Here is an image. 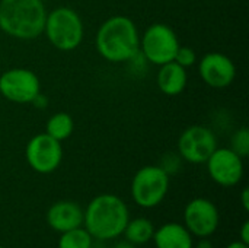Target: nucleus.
Instances as JSON below:
<instances>
[{
	"mask_svg": "<svg viewBox=\"0 0 249 248\" xmlns=\"http://www.w3.org/2000/svg\"><path fill=\"white\" fill-rule=\"evenodd\" d=\"M0 248H4V247H1V246H0Z\"/></svg>",
	"mask_w": 249,
	"mask_h": 248,
	"instance_id": "obj_28",
	"label": "nucleus"
},
{
	"mask_svg": "<svg viewBox=\"0 0 249 248\" xmlns=\"http://www.w3.org/2000/svg\"><path fill=\"white\" fill-rule=\"evenodd\" d=\"M206 165L210 178L220 187H235L244 178V158L235 153L231 148L217 146L206 161Z\"/></svg>",
	"mask_w": 249,
	"mask_h": 248,
	"instance_id": "obj_10",
	"label": "nucleus"
},
{
	"mask_svg": "<svg viewBox=\"0 0 249 248\" xmlns=\"http://www.w3.org/2000/svg\"><path fill=\"white\" fill-rule=\"evenodd\" d=\"M197 67L201 80L214 89H225L231 86L236 77V66L233 60L219 51L204 54L197 60Z\"/></svg>",
	"mask_w": 249,
	"mask_h": 248,
	"instance_id": "obj_12",
	"label": "nucleus"
},
{
	"mask_svg": "<svg viewBox=\"0 0 249 248\" xmlns=\"http://www.w3.org/2000/svg\"><path fill=\"white\" fill-rule=\"evenodd\" d=\"M58 248H92L93 238L92 235L82 227L61 232L58 238Z\"/></svg>",
	"mask_w": 249,
	"mask_h": 248,
	"instance_id": "obj_18",
	"label": "nucleus"
},
{
	"mask_svg": "<svg viewBox=\"0 0 249 248\" xmlns=\"http://www.w3.org/2000/svg\"><path fill=\"white\" fill-rule=\"evenodd\" d=\"M98 54L109 63H127L140 48V32L136 22L125 15H114L104 20L95 37Z\"/></svg>",
	"mask_w": 249,
	"mask_h": 248,
	"instance_id": "obj_1",
	"label": "nucleus"
},
{
	"mask_svg": "<svg viewBox=\"0 0 249 248\" xmlns=\"http://www.w3.org/2000/svg\"><path fill=\"white\" fill-rule=\"evenodd\" d=\"M42 34L54 48L69 53L74 51L82 44L85 25L74 9L69 6H58L47 12Z\"/></svg>",
	"mask_w": 249,
	"mask_h": 248,
	"instance_id": "obj_4",
	"label": "nucleus"
},
{
	"mask_svg": "<svg viewBox=\"0 0 249 248\" xmlns=\"http://www.w3.org/2000/svg\"><path fill=\"white\" fill-rule=\"evenodd\" d=\"M112 248H136V246H133L128 241H118Z\"/></svg>",
	"mask_w": 249,
	"mask_h": 248,
	"instance_id": "obj_27",
	"label": "nucleus"
},
{
	"mask_svg": "<svg viewBox=\"0 0 249 248\" xmlns=\"http://www.w3.org/2000/svg\"><path fill=\"white\" fill-rule=\"evenodd\" d=\"M197 60H198V57H197V53L194 51V48L187 47V45H179V48L175 54V58H174V61H177L179 66H182L185 69L197 64Z\"/></svg>",
	"mask_w": 249,
	"mask_h": 248,
	"instance_id": "obj_21",
	"label": "nucleus"
},
{
	"mask_svg": "<svg viewBox=\"0 0 249 248\" xmlns=\"http://www.w3.org/2000/svg\"><path fill=\"white\" fill-rule=\"evenodd\" d=\"M128 221L130 210L117 194H98L83 210L85 229L98 241H111L121 237Z\"/></svg>",
	"mask_w": 249,
	"mask_h": 248,
	"instance_id": "obj_2",
	"label": "nucleus"
},
{
	"mask_svg": "<svg viewBox=\"0 0 249 248\" xmlns=\"http://www.w3.org/2000/svg\"><path fill=\"white\" fill-rule=\"evenodd\" d=\"M239 241H242V243H245V244H248L249 246V222L248 221H245V222L242 224L241 229H239Z\"/></svg>",
	"mask_w": 249,
	"mask_h": 248,
	"instance_id": "obj_23",
	"label": "nucleus"
},
{
	"mask_svg": "<svg viewBox=\"0 0 249 248\" xmlns=\"http://www.w3.org/2000/svg\"><path fill=\"white\" fill-rule=\"evenodd\" d=\"M159 167L171 177L174 174H177L181 167H182V158L178 155V152H169V153H165L160 159V164Z\"/></svg>",
	"mask_w": 249,
	"mask_h": 248,
	"instance_id": "obj_20",
	"label": "nucleus"
},
{
	"mask_svg": "<svg viewBox=\"0 0 249 248\" xmlns=\"http://www.w3.org/2000/svg\"><path fill=\"white\" fill-rule=\"evenodd\" d=\"M123 234L125 237V241L131 243L133 246H143L152 241L155 234V227L146 218H134L127 222Z\"/></svg>",
	"mask_w": 249,
	"mask_h": 248,
	"instance_id": "obj_16",
	"label": "nucleus"
},
{
	"mask_svg": "<svg viewBox=\"0 0 249 248\" xmlns=\"http://www.w3.org/2000/svg\"><path fill=\"white\" fill-rule=\"evenodd\" d=\"M220 224V213L217 206L204 197H196L184 209V227L193 237L209 238Z\"/></svg>",
	"mask_w": 249,
	"mask_h": 248,
	"instance_id": "obj_11",
	"label": "nucleus"
},
{
	"mask_svg": "<svg viewBox=\"0 0 249 248\" xmlns=\"http://www.w3.org/2000/svg\"><path fill=\"white\" fill-rule=\"evenodd\" d=\"M47 7L42 0H0V31L20 41L42 35Z\"/></svg>",
	"mask_w": 249,
	"mask_h": 248,
	"instance_id": "obj_3",
	"label": "nucleus"
},
{
	"mask_svg": "<svg viewBox=\"0 0 249 248\" xmlns=\"http://www.w3.org/2000/svg\"><path fill=\"white\" fill-rule=\"evenodd\" d=\"M193 248H214V246L209 238H200V241L196 246H193Z\"/></svg>",
	"mask_w": 249,
	"mask_h": 248,
	"instance_id": "obj_25",
	"label": "nucleus"
},
{
	"mask_svg": "<svg viewBox=\"0 0 249 248\" xmlns=\"http://www.w3.org/2000/svg\"><path fill=\"white\" fill-rule=\"evenodd\" d=\"M169 190V175L159 165L142 167L131 180V197L143 209L159 206Z\"/></svg>",
	"mask_w": 249,
	"mask_h": 248,
	"instance_id": "obj_6",
	"label": "nucleus"
},
{
	"mask_svg": "<svg viewBox=\"0 0 249 248\" xmlns=\"http://www.w3.org/2000/svg\"><path fill=\"white\" fill-rule=\"evenodd\" d=\"M241 203L245 212H249V190L245 187L241 193Z\"/></svg>",
	"mask_w": 249,
	"mask_h": 248,
	"instance_id": "obj_24",
	"label": "nucleus"
},
{
	"mask_svg": "<svg viewBox=\"0 0 249 248\" xmlns=\"http://www.w3.org/2000/svg\"><path fill=\"white\" fill-rule=\"evenodd\" d=\"M47 224L51 229L61 234L83 225V209L71 200H60L47 210Z\"/></svg>",
	"mask_w": 249,
	"mask_h": 248,
	"instance_id": "obj_13",
	"label": "nucleus"
},
{
	"mask_svg": "<svg viewBox=\"0 0 249 248\" xmlns=\"http://www.w3.org/2000/svg\"><path fill=\"white\" fill-rule=\"evenodd\" d=\"M63 145L50 134L38 133L29 139L25 148V158L29 168L38 174H51L63 162Z\"/></svg>",
	"mask_w": 249,
	"mask_h": 248,
	"instance_id": "obj_9",
	"label": "nucleus"
},
{
	"mask_svg": "<svg viewBox=\"0 0 249 248\" xmlns=\"http://www.w3.org/2000/svg\"><path fill=\"white\" fill-rule=\"evenodd\" d=\"M41 92L38 75L26 67H12L0 75V96L13 104H31Z\"/></svg>",
	"mask_w": 249,
	"mask_h": 248,
	"instance_id": "obj_7",
	"label": "nucleus"
},
{
	"mask_svg": "<svg viewBox=\"0 0 249 248\" xmlns=\"http://www.w3.org/2000/svg\"><path fill=\"white\" fill-rule=\"evenodd\" d=\"M153 243L156 248H193L194 240L190 231L177 222L163 224L153 234Z\"/></svg>",
	"mask_w": 249,
	"mask_h": 248,
	"instance_id": "obj_15",
	"label": "nucleus"
},
{
	"mask_svg": "<svg viewBox=\"0 0 249 248\" xmlns=\"http://www.w3.org/2000/svg\"><path fill=\"white\" fill-rule=\"evenodd\" d=\"M178 155L182 161L200 165L206 164L209 156L217 148V137L210 127L194 124L187 127L178 137Z\"/></svg>",
	"mask_w": 249,
	"mask_h": 248,
	"instance_id": "obj_8",
	"label": "nucleus"
},
{
	"mask_svg": "<svg viewBox=\"0 0 249 248\" xmlns=\"http://www.w3.org/2000/svg\"><path fill=\"white\" fill-rule=\"evenodd\" d=\"M188 83L187 69L179 66L177 61H169L166 64L159 66L156 73V85L159 91L168 96L181 95Z\"/></svg>",
	"mask_w": 249,
	"mask_h": 248,
	"instance_id": "obj_14",
	"label": "nucleus"
},
{
	"mask_svg": "<svg viewBox=\"0 0 249 248\" xmlns=\"http://www.w3.org/2000/svg\"><path fill=\"white\" fill-rule=\"evenodd\" d=\"M181 42L177 32L166 23L156 22L146 28L140 35V48L146 61L153 66H162L174 61Z\"/></svg>",
	"mask_w": 249,
	"mask_h": 248,
	"instance_id": "obj_5",
	"label": "nucleus"
},
{
	"mask_svg": "<svg viewBox=\"0 0 249 248\" xmlns=\"http://www.w3.org/2000/svg\"><path fill=\"white\" fill-rule=\"evenodd\" d=\"M231 149L238 153L241 158H247L249 155V132L248 127H241L238 129L232 139H231Z\"/></svg>",
	"mask_w": 249,
	"mask_h": 248,
	"instance_id": "obj_19",
	"label": "nucleus"
},
{
	"mask_svg": "<svg viewBox=\"0 0 249 248\" xmlns=\"http://www.w3.org/2000/svg\"><path fill=\"white\" fill-rule=\"evenodd\" d=\"M74 132V120L69 113L60 111L53 114L45 123V133L58 142H64Z\"/></svg>",
	"mask_w": 249,
	"mask_h": 248,
	"instance_id": "obj_17",
	"label": "nucleus"
},
{
	"mask_svg": "<svg viewBox=\"0 0 249 248\" xmlns=\"http://www.w3.org/2000/svg\"><path fill=\"white\" fill-rule=\"evenodd\" d=\"M0 98H1V96H0Z\"/></svg>",
	"mask_w": 249,
	"mask_h": 248,
	"instance_id": "obj_29",
	"label": "nucleus"
},
{
	"mask_svg": "<svg viewBox=\"0 0 249 248\" xmlns=\"http://www.w3.org/2000/svg\"><path fill=\"white\" fill-rule=\"evenodd\" d=\"M35 108H39V110H45L47 107H48V98L42 94V92H39L34 99H32V102H31Z\"/></svg>",
	"mask_w": 249,
	"mask_h": 248,
	"instance_id": "obj_22",
	"label": "nucleus"
},
{
	"mask_svg": "<svg viewBox=\"0 0 249 248\" xmlns=\"http://www.w3.org/2000/svg\"><path fill=\"white\" fill-rule=\"evenodd\" d=\"M226 248H249V246L242 241H232Z\"/></svg>",
	"mask_w": 249,
	"mask_h": 248,
	"instance_id": "obj_26",
	"label": "nucleus"
}]
</instances>
